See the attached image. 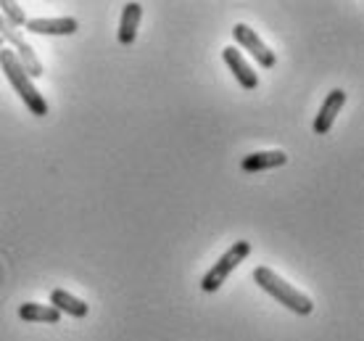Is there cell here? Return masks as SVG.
<instances>
[{"label":"cell","instance_id":"6da1fadb","mask_svg":"<svg viewBox=\"0 0 364 341\" xmlns=\"http://www.w3.org/2000/svg\"><path fill=\"white\" fill-rule=\"evenodd\" d=\"M0 66H3V72H6V77H9L11 88H14L18 98L24 101V106H27L35 117H46V114H48L46 95L37 90L35 83L29 80V74L24 72V66L18 64V58L14 56V51H9V48H0Z\"/></svg>","mask_w":364,"mask_h":341},{"label":"cell","instance_id":"7a4b0ae2","mask_svg":"<svg viewBox=\"0 0 364 341\" xmlns=\"http://www.w3.org/2000/svg\"><path fill=\"white\" fill-rule=\"evenodd\" d=\"M254 280L264 288L267 294L274 296L280 305H285L291 313L296 315H311L314 310V302H311L306 294H301L299 288H293L285 278H280L272 268H256L254 270Z\"/></svg>","mask_w":364,"mask_h":341},{"label":"cell","instance_id":"3957f363","mask_svg":"<svg viewBox=\"0 0 364 341\" xmlns=\"http://www.w3.org/2000/svg\"><path fill=\"white\" fill-rule=\"evenodd\" d=\"M248 254H251V243H248V241H235V243H232V246H230V249L225 251L217 262H214V268L203 276L200 288H203L206 294H214V291H217V288L230 278V273H232V270H235L237 265L248 257Z\"/></svg>","mask_w":364,"mask_h":341},{"label":"cell","instance_id":"277c9868","mask_svg":"<svg viewBox=\"0 0 364 341\" xmlns=\"http://www.w3.org/2000/svg\"><path fill=\"white\" fill-rule=\"evenodd\" d=\"M0 37H3V43H11V46H14V56L18 58V64L24 66V72L29 74V80H35V77H43V74H46V69H43V64H40V58H37L35 51H32V46H29L27 40L21 37V32H18L16 27H11L3 16H0Z\"/></svg>","mask_w":364,"mask_h":341},{"label":"cell","instance_id":"5b68a950","mask_svg":"<svg viewBox=\"0 0 364 341\" xmlns=\"http://www.w3.org/2000/svg\"><path fill=\"white\" fill-rule=\"evenodd\" d=\"M232 37H235L237 46H243L248 53L254 56L259 66L272 69V66L277 64V56H274V51H269V48L264 46V40L256 35V29H251L248 24H235V27H232Z\"/></svg>","mask_w":364,"mask_h":341},{"label":"cell","instance_id":"8992f818","mask_svg":"<svg viewBox=\"0 0 364 341\" xmlns=\"http://www.w3.org/2000/svg\"><path fill=\"white\" fill-rule=\"evenodd\" d=\"M222 58H225V64L230 66V72L235 74V80L240 83L243 90H256V88H259V74L251 69V64L243 58V53L235 51V46L225 48V51H222Z\"/></svg>","mask_w":364,"mask_h":341},{"label":"cell","instance_id":"52a82bcc","mask_svg":"<svg viewBox=\"0 0 364 341\" xmlns=\"http://www.w3.org/2000/svg\"><path fill=\"white\" fill-rule=\"evenodd\" d=\"M343 103H346V93L341 90V88H336V90L328 93V98H325V101H322V106H319L317 120H314V125H311L317 135H325V132H330V127H333L336 117L341 114V109H343Z\"/></svg>","mask_w":364,"mask_h":341},{"label":"cell","instance_id":"ba28073f","mask_svg":"<svg viewBox=\"0 0 364 341\" xmlns=\"http://www.w3.org/2000/svg\"><path fill=\"white\" fill-rule=\"evenodd\" d=\"M24 27L35 35H74L80 29V21L72 16H58V19H27Z\"/></svg>","mask_w":364,"mask_h":341},{"label":"cell","instance_id":"9c48e42d","mask_svg":"<svg viewBox=\"0 0 364 341\" xmlns=\"http://www.w3.org/2000/svg\"><path fill=\"white\" fill-rule=\"evenodd\" d=\"M285 162H288V154H285V151H256V154L243 157L240 169H243V172H262V169L282 167Z\"/></svg>","mask_w":364,"mask_h":341},{"label":"cell","instance_id":"30bf717a","mask_svg":"<svg viewBox=\"0 0 364 341\" xmlns=\"http://www.w3.org/2000/svg\"><path fill=\"white\" fill-rule=\"evenodd\" d=\"M143 16V6L140 3H127L122 11V21H119V43L122 46H132L137 37V24Z\"/></svg>","mask_w":364,"mask_h":341},{"label":"cell","instance_id":"8fae6325","mask_svg":"<svg viewBox=\"0 0 364 341\" xmlns=\"http://www.w3.org/2000/svg\"><path fill=\"white\" fill-rule=\"evenodd\" d=\"M18 318L27 320V323H50L53 325L61 320V313L50 305H35V302H29V305L18 307Z\"/></svg>","mask_w":364,"mask_h":341},{"label":"cell","instance_id":"7c38bea8","mask_svg":"<svg viewBox=\"0 0 364 341\" xmlns=\"http://www.w3.org/2000/svg\"><path fill=\"white\" fill-rule=\"evenodd\" d=\"M50 307H55L58 313L72 315V318H85V315H87V305H85L82 299L72 296L69 291H64V288H55L53 294H50Z\"/></svg>","mask_w":364,"mask_h":341},{"label":"cell","instance_id":"4fadbf2b","mask_svg":"<svg viewBox=\"0 0 364 341\" xmlns=\"http://www.w3.org/2000/svg\"><path fill=\"white\" fill-rule=\"evenodd\" d=\"M0 16L9 21L11 27H21V24H27V14L24 9L14 3V0H0Z\"/></svg>","mask_w":364,"mask_h":341},{"label":"cell","instance_id":"5bb4252c","mask_svg":"<svg viewBox=\"0 0 364 341\" xmlns=\"http://www.w3.org/2000/svg\"><path fill=\"white\" fill-rule=\"evenodd\" d=\"M0 48H3V37H0Z\"/></svg>","mask_w":364,"mask_h":341}]
</instances>
